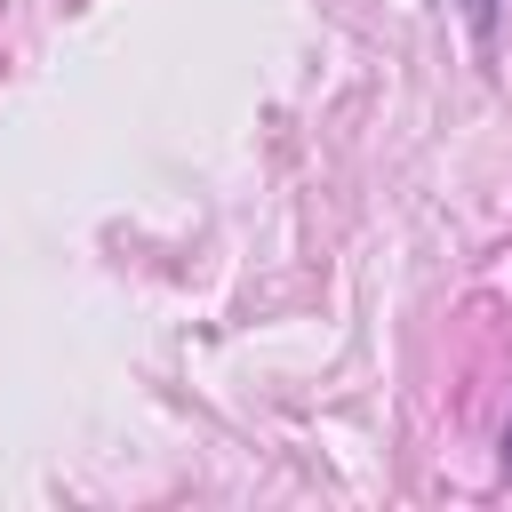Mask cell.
Wrapping results in <instances>:
<instances>
[{"instance_id": "1", "label": "cell", "mask_w": 512, "mask_h": 512, "mask_svg": "<svg viewBox=\"0 0 512 512\" xmlns=\"http://www.w3.org/2000/svg\"><path fill=\"white\" fill-rule=\"evenodd\" d=\"M464 24H472V40H488L496 32V0H464Z\"/></svg>"}, {"instance_id": "2", "label": "cell", "mask_w": 512, "mask_h": 512, "mask_svg": "<svg viewBox=\"0 0 512 512\" xmlns=\"http://www.w3.org/2000/svg\"><path fill=\"white\" fill-rule=\"evenodd\" d=\"M504 456H512V432H504Z\"/></svg>"}]
</instances>
